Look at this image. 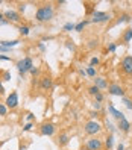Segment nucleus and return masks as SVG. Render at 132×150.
<instances>
[{
    "label": "nucleus",
    "instance_id": "6e6552de",
    "mask_svg": "<svg viewBox=\"0 0 132 150\" xmlns=\"http://www.w3.org/2000/svg\"><path fill=\"white\" fill-rule=\"evenodd\" d=\"M120 67H121V71L123 73L131 76L132 74V56H125V58H123Z\"/></svg>",
    "mask_w": 132,
    "mask_h": 150
},
{
    "label": "nucleus",
    "instance_id": "3c124183",
    "mask_svg": "<svg viewBox=\"0 0 132 150\" xmlns=\"http://www.w3.org/2000/svg\"><path fill=\"white\" fill-rule=\"evenodd\" d=\"M3 143H5V141H2V143H0V146H2V144H3Z\"/></svg>",
    "mask_w": 132,
    "mask_h": 150
},
{
    "label": "nucleus",
    "instance_id": "f03ea898",
    "mask_svg": "<svg viewBox=\"0 0 132 150\" xmlns=\"http://www.w3.org/2000/svg\"><path fill=\"white\" fill-rule=\"evenodd\" d=\"M15 65H17V70H18L20 76L23 77L26 73H29V71H31V68L33 67V62H32V59H31L29 56H26V58L20 59V61H18V62H17Z\"/></svg>",
    "mask_w": 132,
    "mask_h": 150
},
{
    "label": "nucleus",
    "instance_id": "72a5a7b5",
    "mask_svg": "<svg viewBox=\"0 0 132 150\" xmlns=\"http://www.w3.org/2000/svg\"><path fill=\"white\" fill-rule=\"evenodd\" d=\"M94 102H99V103H102V102H103V94H102V93L96 94V96H94Z\"/></svg>",
    "mask_w": 132,
    "mask_h": 150
},
{
    "label": "nucleus",
    "instance_id": "4c0bfd02",
    "mask_svg": "<svg viewBox=\"0 0 132 150\" xmlns=\"http://www.w3.org/2000/svg\"><path fill=\"white\" fill-rule=\"evenodd\" d=\"M26 11V3H20L18 5V12H24Z\"/></svg>",
    "mask_w": 132,
    "mask_h": 150
},
{
    "label": "nucleus",
    "instance_id": "aec40b11",
    "mask_svg": "<svg viewBox=\"0 0 132 150\" xmlns=\"http://www.w3.org/2000/svg\"><path fill=\"white\" fill-rule=\"evenodd\" d=\"M90 23V20H82V21H79L77 24H76V28H75V30L76 32H82L84 29H85V26Z\"/></svg>",
    "mask_w": 132,
    "mask_h": 150
},
{
    "label": "nucleus",
    "instance_id": "79ce46f5",
    "mask_svg": "<svg viewBox=\"0 0 132 150\" xmlns=\"http://www.w3.org/2000/svg\"><path fill=\"white\" fill-rule=\"evenodd\" d=\"M0 94H5V86H3L2 81H0Z\"/></svg>",
    "mask_w": 132,
    "mask_h": 150
},
{
    "label": "nucleus",
    "instance_id": "412c9836",
    "mask_svg": "<svg viewBox=\"0 0 132 150\" xmlns=\"http://www.w3.org/2000/svg\"><path fill=\"white\" fill-rule=\"evenodd\" d=\"M87 47L90 49V50H93V49H96V47H99V40H97V38H91L90 41L87 42Z\"/></svg>",
    "mask_w": 132,
    "mask_h": 150
},
{
    "label": "nucleus",
    "instance_id": "f3484780",
    "mask_svg": "<svg viewBox=\"0 0 132 150\" xmlns=\"http://www.w3.org/2000/svg\"><path fill=\"white\" fill-rule=\"evenodd\" d=\"M20 41L18 40H11V41H0V46H3V47H8V49H12L15 46H18Z\"/></svg>",
    "mask_w": 132,
    "mask_h": 150
},
{
    "label": "nucleus",
    "instance_id": "c756f323",
    "mask_svg": "<svg viewBox=\"0 0 132 150\" xmlns=\"http://www.w3.org/2000/svg\"><path fill=\"white\" fill-rule=\"evenodd\" d=\"M116 50H117V44H116V42H109V44H108V52L114 53Z\"/></svg>",
    "mask_w": 132,
    "mask_h": 150
},
{
    "label": "nucleus",
    "instance_id": "e433bc0d",
    "mask_svg": "<svg viewBox=\"0 0 132 150\" xmlns=\"http://www.w3.org/2000/svg\"><path fill=\"white\" fill-rule=\"evenodd\" d=\"M93 106H94V109H96V111L99 112V111H100V108H102V103H99V102H94V103H93Z\"/></svg>",
    "mask_w": 132,
    "mask_h": 150
},
{
    "label": "nucleus",
    "instance_id": "20e7f679",
    "mask_svg": "<svg viewBox=\"0 0 132 150\" xmlns=\"http://www.w3.org/2000/svg\"><path fill=\"white\" fill-rule=\"evenodd\" d=\"M111 20V14L108 12H102V11H96L93 15H91V23H96V24H100V23H106Z\"/></svg>",
    "mask_w": 132,
    "mask_h": 150
},
{
    "label": "nucleus",
    "instance_id": "37998d69",
    "mask_svg": "<svg viewBox=\"0 0 132 150\" xmlns=\"http://www.w3.org/2000/svg\"><path fill=\"white\" fill-rule=\"evenodd\" d=\"M0 59H2V61H11L9 56H5V55H0Z\"/></svg>",
    "mask_w": 132,
    "mask_h": 150
},
{
    "label": "nucleus",
    "instance_id": "a878e982",
    "mask_svg": "<svg viewBox=\"0 0 132 150\" xmlns=\"http://www.w3.org/2000/svg\"><path fill=\"white\" fill-rule=\"evenodd\" d=\"M8 114V106L5 103H0V117H6Z\"/></svg>",
    "mask_w": 132,
    "mask_h": 150
},
{
    "label": "nucleus",
    "instance_id": "a19ab883",
    "mask_svg": "<svg viewBox=\"0 0 132 150\" xmlns=\"http://www.w3.org/2000/svg\"><path fill=\"white\" fill-rule=\"evenodd\" d=\"M79 74H81L82 77H85V76H87V70H84V68H81V70H79Z\"/></svg>",
    "mask_w": 132,
    "mask_h": 150
},
{
    "label": "nucleus",
    "instance_id": "39448f33",
    "mask_svg": "<svg viewBox=\"0 0 132 150\" xmlns=\"http://www.w3.org/2000/svg\"><path fill=\"white\" fill-rule=\"evenodd\" d=\"M56 132V126L53 123H43L40 127V135L43 137H53Z\"/></svg>",
    "mask_w": 132,
    "mask_h": 150
},
{
    "label": "nucleus",
    "instance_id": "c03bdc74",
    "mask_svg": "<svg viewBox=\"0 0 132 150\" xmlns=\"http://www.w3.org/2000/svg\"><path fill=\"white\" fill-rule=\"evenodd\" d=\"M8 50H11V49H8V47H3V46H0V52H8Z\"/></svg>",
    "mask_w": 132,
    "mask_h": 150
},
{
    "label": "nucleus",
    "instance_id": "c9c22d12",
    "mask_svg": "<svg viewBox=\"0 0 132 150\" xmlns=\"http://www.w3.org/2000/svg\"><path fill=\"white\" fill-rule=\"evenodd\" d=\"M26 120H28L29 123H32V121L35 120V115H33V114H32V112H29V114H28V115H26Z\"/></svg>",
    "mask_w": 132,
    "mask_h": 150
},
{
    "label": "nucleus",
    "instance_id": "a18cd8bd",
    "mask_svg": "<svg viewBox=\"0 0 132 150\" xmlns=\"http://www.w3.org/2000/svg\"><path fill=\"white\" fill-rule=\"evenodd\" d=\"M117 150H125V146H123V144L120 143V144L117 146Z\"/></svg>",
    "mask_w": 132,
    "mask_h": 150
},
{
    "label": "nucleus",
    "instance_id": "cd10ccee",
    "mask_svg": "<svg viewBox=\"0 0 132 150\" xmlns=\"http://www.w3.org/2000/svg\"><path fill=\"white\" fill-rule=\"evenodd\" d=\"M121 102L125 103V106L128 109H132V100L131 99H128V97H121Z\"/></svg>",
    "mask_w": 132,
    "mask_h": 150
},
{
    "label": "nucleus",
    "instance_id": "9b49d317",
    "mask_svg": "<svg viewBox=\"0 0 132 150\" xmlns=\"http://www.w3.org/2000/svg\"><path fill=\"white\" fill-rule=\"evenodd\" d=\"M108 91L111 96H119V97H125V90L119 85V83H111L108 86Z\"/></svg>",
    "mask_w": 132,
    "mask_h": 150
},
{
    "label": "nucleus",
    "instance_id": "7ed1b4c3",
    "mask_svg": "<svg viewBox=\"0 0 132 150\" xmlns=\"http://www.w3.org/2000/svg\"><path fill=\"white\" fill-rule=\"evenodd\" d=\"M100 130H102V125H100V123H97L96 120L87 121V123H85V126H84V132H85L87 135H91V137L97 135Z\"/></svg>",
    "mask_w": 132,
    "mask_h": 150
},
{
    "label": "nucleus",
    "instance_id": "f704fd0d",
    "mask_svg": "<svg viewBox=\"0 0 132 150\" xmlns=\"http://www.w3.org/2000/svg\"><path fill=\"white\" fill-rule=\"evenodd\" d=\"M32 127H33V125H32V123H28V125H24L23 130H24V132H29V130H32Z\"/></svg>",
    "mask_w": 132,
    "mask_h": 150
},
{
    "label": "nucleus",
    "instance_id": "6ab92c4d",
    "mask_svg": "<svg viewBox=\"0 0 132 150\" xmlns=\"http://www.w3.org/2000/svg\"><path fill=\"white\" fill-rule=\"evenodd\" d=\"M112 146H114V134H109L106 138H105V147L108 150H112Z\"/></svg>",
    "mask_w": 132,
    "mask_h": 150
},
{
    "label": "nucleus",
    "instance_id": "f257e3e1",
    "mask_svg": "<svg viewBox=\"0 0 132 150\" xmlns=\"http://www.w3.org/2000/svg\"><path fill=\"white\" fill-rule=\"evenodd\" d=\"M53 15H55L53 6H52L50 3H47V5L40 6L37 9V12H35V20H37L38 23H46V21H50L52 18H53Z\"/></svg>",
    "mask_w": 132,
    "mask_h": 150
},
{
    "label": "nucleus",
    "instance_id": "ea45409f",
    "mask_svg": "<svg viewBox=\"0 0 132 150\" xmlns=\"http://www.w3.org/2000/svg\"><path fill=\"white\" fill-rule=\"evenodd\" d=\"M97 115H99V112H97V111H91V112H90V117H91V118H96Z\"/></svg>",
    "mask_w": 132,
    "mask_h": 150
},
{
    "label": "nucleus",
    "instance_id": "f8f14e48",
    "mask_svg": "<svg viewBox=\"0 0 132 150\" xmlns=\"http://www.w3.org/2000/svg\"><path fill=\"white\" fill-rule=\"evenodd\" d=\"M108 112L112 115V118H114V120H117V121H120V120H123V118H126V117H125V114H123L121 111H119V109L114 108V105H112V103L108 106Z\"/></svg>",
    "mask_w": 132,
    "mask_h": 150
},
{
    "label": "nucleus",
    "instance_id": "4be33fe9",
    "mask_svg": "<svg viewBox=\"0 0 132 150\" xmlns=\"http://www.w3.org/2000/svg\"><path fill=\"white\" fill-rule=\"evenodd\" d=\"M18 32H20V35L26 37V35H29V32H31V28H29V26H26V24H21L20 28H18Z\"/></svg>",
    "mask_w": 132,
    "mask_h": 150
},
{
    "label": "nucleus",
    "instance_id": "09e8293b",
    "mask_svg": "<svg viewBox=\"0 0 132 150\" xmlns=\"http://www.w3.org/2000/svg\"><path fill=\"white\" fill-rule=\"evenodd\" d=\"M20 150H26V146H20Z\"/></svg>",
    "mask_w": 132,
    "mask_h": 150
},
{
    "label": "nucleus",
    "instance_id": "0eeeda50",
    "mask_svg": "<svg viewBox=\"0 0 132 150\" xmlns=\"http://www.w3.org/2000/svg\"><path fill=\"white\" fill-rule=\"evenodd\" d=\"M5 103H6L8 109H15L17 106H18V93L12 91L9 96H8V99H6Z\"/></svg>",
    "mask_w": 132,
    "mask_h": 150
},
{
    "label": "nucleus",
    "instance_id": "8fccbe9b",
    "mask_svg": "<svg viewBox=\"0 0 132 150\" xmlns=\"http://www.w3.org/2000/svg\"><path fill=\"white\" fill-rule=\"evenodd\" d=\"M81 150H88V149H87V147H82V149H81Z\"/></svg>",
    "mask_w": 132,
    "mask_h": 150
},
{
    "label": "nucleus",
    "instance_id": "bb28decb",
    "mask_svg": "<svg viewBox=\"0 0 132 150\" xmlns=\"http://www.w3.org/2000/svg\"><path fill=\"white\" fill-rule=\"evenodd\" d=\"M65 47H67L68 50H72V52L76 50V46H75V42H73L72 40H67V41H65Z\"/></svg>",
    "mask_w": 132,
    "mask_h": 150
},
{
    "label": "nucleus",
    "instance_id": "de8ad7c7",
    "mask_svg": "<svg viewBox=\"0 0 132 150\" xmlns=\"http://www.w3.org/2000/svg\"><path fill=\"white\" fill-rule=\"evenodd\" d=\"M67 2H65V0H59V2H58V5H65Z\"/></svg>",
    "mask_w": 132,
    "mask_h": 150
},
{
    "label": "nucleus",
    "instance_id": "9d476101",
    "mask_svg": "<svg viewBox=\"0 0 132 150\" xmlns=\"http://www.w3.org/2000/svg\"><path fill=\"white\" fill-rule=\"evenodd\" d=\"M5 18L9 21V23H20L21 21V15H20V12L9 9V11L5 12Z\"/></svg>",
    "mask_w": 132,
    "mask_h": 150
},
{
    "label": "nucleus",
    "instance_id": "ddd939ff",
    "mask_svg": "<svg viewBox=\"0 0 132 150\" xmlns=\"http://www.w3.org/2000/svg\"><path fill=\"white\" fill-rule=\"evenodd\" d=\"M68 143H70V135L65 134V132H61V134L58 135V138H56V144L59 147H65Z\"/></svg>",
    "mask_w": 132,
    "mask_h": 150
},
{
    "label": "nucleus",
    "instance_id": "7c9ffc66",
    "mask_svg": "<svg viewBox=\"0 0 132 150\" xmlns=\"http://www.w3.org/2000/svg\"><path fill=\"white\" fill-rule=\"evenodd\" d=\"M105 125H106V129H109L111 134H114V132H116V126H112V123H111V121L106 120V123H105Z\"/></svg>",
    "mask_w": 132,
    "mask_h": 150
},
{
    "label": "nucleus",
    "instance_id": "2f4dec72",
    "mask_svg": "<svg viewBox=\"0 0 132 150\" xmlns=\"http://www.w3.org/2000/svg\"><path fill=\"white\" fill-rule=\"evenodd\" d=\"M29 73H31L33 77H35V76H40V68H37V67H32Z\"/></svg>",
    "mask_w": 132,
    "mask_h": 150
},
{
    "label": "nucleus",
    "instance_id": "dca6fc26",
    "mask_svg": "<svg viewBox=\"0 0 132 150\" xmlns=\"http://www.w3.org/2000/svg\"><path fill=\"white\" fill-rule=\"evenodd\" d=\"M121 132H125V134H128V132L131 130V123L126 120V118H123V120H120L119 121V126H117Z\"/></svg>",
    "mask_w": 132,
    "mask_h": 150
},
{
    "label": "nucleus",
    "instance_id": "58836bf2",
    "mask_svg": "<svg viewBox=\"0 0 132 150\" xmlns=\"http://www.w3.org/2000/svg\"><path fill=\"white\" fill-rule=\"evenodd\" d=\"M38 49H40V52H44V50H46V46H44V42H38Z\"/></svg>",
    "mask_w": 132,
    "mask_h": 150
},
{
    "label": "nucleus",
    "instance_id": "c85d7f7f",
    "mask_svg": "<svg viewBox=\"0 0 132 150\" xmlns=\"http://www.w3.org/2000/svg\"><path fill=\"white\" fill-rule=\"evenodd\" d=\"M99 64H100V59H99L97 56H93L91 61H90V65H91V67H96V65H99Z\"/></svg>",
    "mask_w": 132,
    "mask_h": 150
},
{
    "label": "nucleus",
    "instance_id": "4468645a",
    "mask_svg": "<svg viewBox=\"0 0 132 150\" xmlns=\"http://www.w3.org/2000/svg\"><path fill=\"white\" fill-rule=\"evenodd\" d=\"M94 85L97 86L99 90H106V88L109 86L106 79H105V77H100V76H96V77H94Z\"/></svg>",
    "mask_w": 132,
    "mask_h": 150
},
{
    "label": "nucleus",
    "instance_id": "b1692460",
    "mask_svg": "<svg viewBox=\"0 0 132 150\" xmlns=\"http://www.w3.org/2000/svg\"><path fill=\"white\" fill-rule=\"evenodd\" d=\"M99 93H100V90L96 85H91L90 88H88V94H90V96H96V94H99Z\"/></svg>",
    "mask_w": 132,
    "mask_h": 150
},
{
    "label": "nucleus",
    "instance_id": "473e14b6",
    "mask_svg": "<svg viewBox=\"0 0 132 150\" xmlns=\"http://www.w3.org/2000/svg\"><path fill=\"white\" fill-rule=\"evenodd\" d=\"M2 81H11V73L9 71H3L2 73Z\"/></svg>",
    "mask_w": 132,
    "mask_h": 150
},
{
    "label": "nucleus",
    "instance_id": "393cba45",
    "mask_svg": "<svg viewBox=\"0 0 132 150\" xmlns=\"http://www.w3.org/2000/svg\"><path fill=\"white\" fill-rule=\"evenodd\" d=\"M87 76L88 77H96V68L91 67V65H88L87 67Z\"/></svg>",
    "mask_w": 132,
    "mask_h": 150
},
{
    "label": "nucleus",
    "instance_id": "a211bd4d",
    "mask_svg": "<svg viewBox=\"0 0 132 150\" xmlns=\"http://www.w3.org/2000/svg\"><path fill=\"white\" fill-rule=\"evenodd\" d=\"M131 14H128V12H123L120 17H119V20L116 21V24H120V23H129L131 21Z\"/></svg>",
    "mask_w": 132,
    "mask_h": 150
},
{
    "label": "nucleus",
    "instance_id": "423d86ee",
    "mask_svg": "<svg viewBox=\"0 0 132 150\" xmlns=\"http://www.w3.org/2000/svg\"><path fill=\"white\" fill-rule=\"evenodd\" d=\"M85 147L88 150H102L103 149V141L99 139V138H96V137H93V138H90L87 141Z\"/></svg>",
    "mask_w": 132,
    "mask_h": 150
},
{
    "label": "nucleus",
    "instance_id": "5701e85b",
    "mask_svg": "<svg viewBox=\"0 0 132 150\" xmlns=\"http://www.w3.org/2000/svg\"><path fill=\"white\" fill-rule=\"evenodd\" d=\"M75 28H76V24H75L73 21H68V23L64 24L62 30H64V32H72V30H75Z\"/></svg>",
    "mask_w": 132,
    "mask_h": 150
},
{
    "label": "nucleus",
    "instance_id": "2eb2a0df",
    "mask_svg": "<svg viewBox=\"0 0 132 150\" xmlns=\"http://www.w3.org/2000/svg\"><path fill=\"white\" fill-rule=\"evenodd\" d=\"M131 41H132V28H128L121 35V44H129Z\"/></svg>",
    "mask_w": 132,
    "mask_h": 150
},
{
    "label": "nucleus",
    "instance_id": "1a4fd4ad",
    "mask_svg": "<svg viewBox=\"0 0 132 150\" xmlns=\"http://www.w3.org/2000/svg\"><path fill=\"white\" fill-rule=\"evenodd\" d=\"M52 86H53V79H52L50 76H44V77L40 79L41 91H49V90H52Z\"/></svg>",
    "mask_w": 132,
    "mask_h": 150
},
{
    "label": "nucleus",
    "instance_id": "49530a36",
    "mask_svg": "<svg viewBox=\"0 0 132 150\" xmlns=\"http://www.w3.org/2000/svg\"><path fill=\"white\" fill-rule=\"evenodd\" d=\"M3 20H5V14L0 12V21H3Z\"/></svg>",
    "mask_w": 132,
    "mask_h": 150
}]
</instances>
